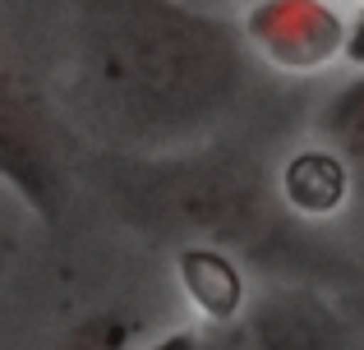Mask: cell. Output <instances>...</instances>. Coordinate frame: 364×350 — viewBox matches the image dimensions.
<instances>
[{
  "mask_svg": "<svg viewBox=\"0 0 364 350\" xmlns=\"http://www.w3.org/2000/svg\"><path fill=\"white\" fill-rule=\"evenodd\" d=\"M240 23L185 0H88L74 97L107 138L157 153L198 143L245 88Z\"/></svg>",
  "mask_w": 364,
  "mask_h": 350,
  "instance_id": "obj_1",
  "label": "cell"
},
{
  "mask_svg": "<svg viewBox=\"0 0 364 350\" xmlns=\"http://www.w3.org/2000/svg\"><path fill=\"white\" fill-rule=\"evenodd\" d=\"M0 185L33 207L46 226L70 207V157L60 120L46 111L37 88L0 51Z\"/></svg>",
  "mask_w": 364,
  "mask_h": 350,
  "instance_id": "obj_2",
  "label": "cell"
},
{
  "mask_svg": "<svg viewBox=\"0 0 364 350\" xmlns=\"http://www.w3.org/2000/svg\"><path fill=\"white\" fill-rule=\"evenodd\" d=\"M245 51L282 74H323L350 51V23L337 0H249Z\"/></svg>",
  "mask_w": 364,
  "mask_h": 350,
  "instance_id": "obj_3",
  "label": "cell"
},
{
  "mask_svg": "<svg viewBox=\"0 0 364 350\" xmlns=\"http://www.w3.org/2000/svg\"><path fill=\"white\" fill-rule=\"evenodd\" d=\"M318 125H323V148L337 157L350 198L364 212V74L346 79L332 92Z\"/></svg>",
  "mask_w": 364,
  "mask_h": 350,
  "instance_id": "obj_4",
  "label": "cell"
},
{
  "mask_svg": "<svg viewBox=\"0 0 364 350\" xmlns=\"http://www.w3.org/2000/svg\"><path fill=\"white\" fill-rule=\"evenodd\" d=\"M286 198H291L300 212H309V217L341 207L350 198V189H346V175H341L337 157H332L328 148L300 153L291 166H286Z\"/></svg>",
  "mask_w": 364,
  "mask_h": 350,
  "instance_id": "obj_5",
  "label": "cell"
},
{
  "mask_svg": "<svg viewBox=\"0 0 364 350\" xmlns=\"http://www.w3.org/2000/svg\"><path fill=\"white\" fill-rule=\"evenodd\" d=\"M309 327L314 323L295 309H267V314H254L235 323L231 332H222L208 350H318Z\"/></svg>",
  "mask_w": 364,
  "mask_h": 350,
  "instance_id": "obj_6",
  "label": "cell"
},
{
  "mask_svg": "<svg viewBox=\"0 0 364 350\" xmlns=\"http://www.w3.org/2000/svg\"><path fill=\"white\" fill-rule=\"evenodd\" d=\"M185 281H189V295H194L213 318L231 314V309L240 305V277L226 268L222 253L189 249L185 253Z\"/></svg>",
  "mask_w": 364,
  "mask_h": 350,
  "instance_id": "obj_7",
  "label": "cell"
},
{
  "mask_svg": "<svg viewBox=\"0 0 364 350\" xmlns=\"http://www.w3.org/2000/svg\"><path fill=\"white\" fill-rule=\"evenodd\" d=\"M139 327H143L139 318L120 314V309H102V314L79 318L51 350H134Z\"/></svg>",
  "mask_w": 364,
  "mask_h": 350,
  "instance_id": "obj_8",
  "label": "cell"
},
{
  "mask_svg": "<svg viewBox=\"0 0 364 350\" xmlns=\"http://www.w3.org/2000/svg\"><path fill=\"white\" fill-rule=\"evenodd\" d=\"M355 5H360V9H364V0H355Z\"/></svg>",
  "mask_w": 364,
  "mask_h": 350,
  "instance_id": "obj_9",
  "label": "cell"
}]
</instances>
